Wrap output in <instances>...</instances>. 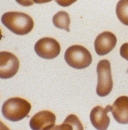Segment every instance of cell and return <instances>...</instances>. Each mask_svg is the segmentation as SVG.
<instances>
[{
	"instance_id": "obj_1",
	"label": "cell",
	"mask_w": 128,
	"mask_h": 130,
	"mask_svg": "<svg viewBox=\"0 0 128 130\" xmlns=\"http://www.w3.org/2000/svg\"><path fill=\"white\" fill-rule=\"evenodd\" d=\"M2 22L14 34L20 36L30 32L34 26V21L29 15L18 12L4 13L2 17Z\"/></svg>"
},
{
	"instance_id": "obj_2",
	"label": "cell",
	"mask_w": 128,
	"mask_h": 130,
	"mask_svg": "<svg viewBox=\"0 0 128 130\" xmlns=\"http://www.w3.org/2000/svg\"><path fill=\"white\" fill-rule=\"evenodd\" d=\"M31 107V104L25 99L20 97H13L4 103L2 111L6 119L12 122H17L28 115Z\"/></svg>"
},
{
	"instance_id": "obj_3",
	"label": "cell",
	"mask_w": 128,
	"mask_h": 130,
	"mask_svg": "<svg viewBox=\"0 0 128 130\" xmlns=\"http://www.w3.org/2000/svg\"><path fill=\"white\" fill-rule=\"evenodd\" d=\"M65 59L68 64L78 69H84L91 64L92 57L85 47L74 45L69 47L65 54Z\"/></svg>"
},
{
	"instance_id": "obj_4",
	"label": "cell",
	"mask_w": 128,
	"mask_h": 130,
	"mask_svg": "<svg viewBox=\"0 0 128 130\" xmlns=\"http://www.w3.org/2000/svg\"><path fill=\"white\" fill-rule=\"evenodd\" d=\"M97 71L98 78L97 94L100 97L106 96L112 91L113 86L110 61L107 59L100 61L97 65Z\"/></svg>"
},
{
	"instance_id": "obj_5",
	"label": "cell",
	"mask_w": 128,
	"mask_h": 130,
	"mask_svg": "<svg viewBox=\"0 0 128 130\" xmlns=\"http://www.w3.org/2000/svg\"><path fill=\"white\" fill-rule=\"evenodd\" d=\"M35 51L40 57L46 59H52L59 55L61 46L56 39L51 38H44L36 42Z\"/></svg>"
},
{
	"instance_id": "obj_6",
	"label": "cell",
	"mask_w": 128,
	"mask_h": 130,
	"mask_svg": "<svg viewBox=\"0 0 128 130\" xmlns=\"http://www.w3.org/2000/svg\"><path fill=\"white\" fill-rule=\"evenodd\" d=\"M20 67L18 58L13 53L7 52H0V77L12 78L18 72Z\"/></svg>"
},
{
	"instance_id": "obj_7",
	"label": "cell",
	"mask_w": 128,
	"mask_h": 130,
	"mask_svg": "<svg viewBox=\"0 0 128 130\" xmlns=\"http://www.w3.org/2000/svg\"><path fill=\"white\" fill-rule=\"evenodd\" d=\"M56 120L55 115L51 111H41L32 118L30 126L32 130H52L55 126Z\"/></svg>"
},
{
	"instance_id": "obj_8",
	"label": "cell",
	"mask_w": 128,
	"mask_h": 130,
	"mask_svg": "<svg viewBox=\"0 0 128 130\" xmlns=\"http://www.w3.org/2000/svg\"><path fill=\"white\" fill-rule=\"evenodd\" d=\"M112 106L108 105L105 108L100 106L94 107L91 112L90 120L93 126L97 130H107L110 123L108 113L112 111Z\"/></svg>"
},
{
	"instance_id": "obj_9",
	"label": "cell",
	"mask_w": 128,
	"mask_h": 130,
	"mask_svg": "<svg viewBox=\"0 0 128 130\" xmlns=\"http://www.w3.org/2000/svg\"><path fill=\"white\" fill-rule=\"evenodd\" d=\"M117 39L115 35L110 31L100 34L95 41V48L99 55H105L111 52L116 46Z\"/></svg>"
},
{
	"instance_id": "obj_10",
	"label": "cell",
	"mask_w": 128,
	"mask_h": 130,
	"mask_svg": "<svg viewBox=\"0 0 128 130\" xmlns=\"http://www.w3.org/2000/svg\"><path fill=\"white\" fill-rule=\"evenodd\" d=\"M112 113L118 123L128 124V96H120L116 99L112 106Z\"/></svg>"
},
{
	"instance_id": "obj_11",
	"label": "cell",
	"mask_w": 128,
	"mask_h": 130,
	"mask_svg": "<svg viewBox=\"0 0 128 130\" xmlns=\"http://www.w3.org/2000/svg\"><path fill=\"white\" fill-rule=\"evenodd\" d=\"M54 130H84L83 126L77 116L71 114L66 118L63 123L56 126Z\"/></svg>"
},
{
	"instance_id": "obj_12",
	"label": "cell",
	"mask_w": 128,
	"mask_h": 130,
	"mask_svg": "<svg viewBox=\"0 0 128 130\" xmlns=\"http://www.w3.org/2000/svg\"><path fill=\"white\" fill-rule=\"evenodd\" d=\"M53 23L57 28L70 32L71 20L69 14L66 12L60 11L55 14L53 18Z\"/></svg>"
},
{
	"instance_id": "obj_13",
	"label": "cell",
	"mask_w": 128,
	"mask_h": 130,
	"mask_svg": "<svg viewBox=\"0 0 128 130\" xmlns=\"http://www.w3.org/2000/svg\"><path fill=\"white\" fill-rule=\"evenodd\" d=\"M116 13L119 20L128 26V0H120L116 7Z\"/></svg>"
},
{
	"instance_id": "obj_14",
	"label": "cell",
	"mask_w": 128,
	"mask_h": 130,
	"mask_svg": "<svg viewBox=\"0 0 128 130\" xmlns=\"http://www.w3.org/2000/svg\"><path fill=\"white\" fill-rule=\"evenodd\" d=\"M120 52L121 56L128 61V42L121 46Z\"/></svg>"
},
{
	"instance_id": "obj_15",
	"label": "cell",
	"mask_w": 128,
	"mask_h": 130,
	"mask_svg": "<svg viewBox=\"0 0 128 130\" xmlns=\"http://www.w3.org/2000/svg\"><path fill=\"white\" fill-rule=\"evenodd\" d=\"M77 0H55L58 4L62 7H68L75 2Z\"/></svg>"
},
{
	"instance_id": "obj_16",
	"label": "cell",
	"mask_w": 128,
	"mask_h": 130,
	"mask_svg": "<svg viewBox=\"0 0 128 130\" xmlns=\"http://www.w3.org/2000/svg\"><path fill=\"white\" fill-rule=\"evenodd\" d=\"M16 1L18 4L24 7L31 6L34 5V0H16Z\"/></svg>"
},
{
	"instance_id": "obj_17",
	"label": "cell",
	"mask_w": 128,
	"mask_h": 130,
	"mask_svg": "<svg viewBox=\"0 0 128 130\" xmlns=\"http://www.w3.org/2000/svg\"><path fill=\"white\" fill-rule=\"evenodd\" d=\"M52 0H34V2L37 4H44L51 2Z\"/></svg>"
}]
</instances>
